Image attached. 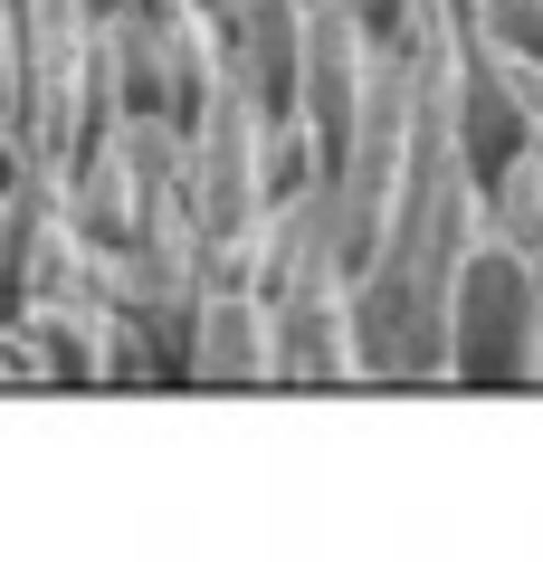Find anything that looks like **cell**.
Returning <instances> with one entry per match:
<instances>
[{
	"label": "cell",
	"instance_id": "4",
	"mask_svg": "<svg viewBox=\"0 0 543 562\" xmlns=\"http://www.w3.org/2000/svg\"><path fill=\"white\" fill-rule=\"evenodd\" d=\"M276 362H286V372H333V362H325V305H296V325H286Z\"/></svg>",
	"mask_w": 543,
	"mask_h": 562
},
{
	"label": "cell",
	"instance_id": "2",
	"mask_svg": "<svg viewBox=\"0 0 543 562\" xmlns=\"http://www.w3.org/2000/svg\"><path fill=\"white\" fill-rule=\"evenodd\" d=\"M524 144H534V105H524V87L496 67V48H477V58L457 67V105H449L457 181H467V191H496V181L524 162Z\"/></svg>",
	"mask_w": 543,
	"mask_h": 562
},
{
	"label": "cell",
	"instance_id": "3",
	"mask_svg": "<svg viewBox=\"0 0 543 562\" xmlns=\"http://www.w3.org/2000/svg\"><path fill=\"white\" fill-rule=\"evenodd\" d=\"M191 372H211V382H248V372H268V334H258V315H248L239 296L211 305V334L191 344Z\"/></svg>",
	"mask_w": 543,
	"mask_h": 562
},
{
	"label": "cell",
	"instance_id": "1",
	"mask_svg": "<svg viewBox=\"0 0 543 562\" xmlns=\"http://www.w3.org/2000/svg\"><path fill=\"white\" fill-rule=\"evenodd\" d=\"M439 334H449V362L477 372V382H514L534 372V334H543V286H534V258L486 238L467 248L449 277V305H439Z\"/></svg>",
	"mask_w": 543,
	"mask_h": 562
},
{
	"label": "cell",
	"instance_id": "5",
	"mask_svg": "<svg viewBox=\"0 0 543 562\" xmlns=\"http://www.w3.org/2000/svg\"><path fill=\"white\" fill-rule=\"evenodd\" d=\"M0 48H10V30H0ZM0 115H10V58H0Z\"/></svg>",
	"mask_w": 543,
	"mask_h": 562
}]
</instances>
